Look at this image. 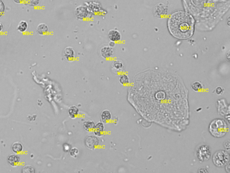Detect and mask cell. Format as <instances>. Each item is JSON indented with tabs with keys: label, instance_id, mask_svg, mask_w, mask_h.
Segmentation results:
<instances>
[{
	"label": "cell",
	"instance_id": "obj_1",
	"mask_svg": "<svg viewBox=\"0 0 230 173\" xmlns=\"http://www.w3.org/2000/svg\"><path fill=\"white\" fill-rule=\"evenodd\" d=\"M169 30L172 35L180 39H186L192 36L194 20L186 12L179 11L171 15L168 22Z\"/></svg>",
	"mask_w": 230,
	"mask_h": 173
},
{
	"label": "cell",
	"instance_id": "obj_2",
	"mask_svg": "<svg viewBox=\"0 0 230 173\" xmlns=\"http://www.w3.org/2000/svg\"><path fill=\"white\" fill-rule=\"evenodd\" d=\"M226 122L222 119H216L210 123L209 131L213 136L216 138L223 137L228 131Z\"/></svg>",
	"mask_w": 230,
	"mask_h": 173
},
{
	"label": "cell",
	"instance_id": "obj_3",
	"mask_svg": "<svg viewBox=\"0 0 230 173\" xmlns=\"http://www.w3.org/2000/svg\"><path fill=\"white\" fill-rule=\"evenodd\" d=\"M230 160L229 155L224 150L216 151L213 156V162L215 166L218 167L225 166Z\"/></svg>",
	"mask_w": 230,
	"mask_h": 173
},
{
	"label": "cell",
	"instance_id": "obj_4",
	"mask_svg": "<svg viewBox=\"0 0 230 173\" xmlns=\"http://www.w3.org/2000/svg\"><path fill=\"white\" fill-rule=\"evenodd\" d=\"M196 154L199 161L203 162L207 161L211 157L210 147L204 144L200 146L197 149Z\"/></svg>",
	"mask_w": 230,
	"mask_h": 173
},
{
	"label": "cell",
	"instance_id": "obj_5",
	"mask_svg": "<svg viewBox=\"0 0 230 173\" xmlns=\"http://www.w3.org/2000/svg\"><path fill=\"white\" fill-rule=\"evenodd\" d=\"M85 145L89 149H95L99 144L98 138L95 136H89L85 140Z\"/></svg>",
	"mask_w": 230,
	"mask_h": 173
},
{
	"label": "cell",
	"instance_id": "obj_6",
	"mask_svg": "<svg viewBox=\"0 0 230 173\" xmlns=\"http://www.w3.org/2000/svg\"><path fill=\"white\" fill-rule=\"evenodd\" d=\"M63 56L67 61L72 62L75 59V51L73 47H68L64 50Z\"/></svg>",
	"mask_w": 230,
	"mask_h": 173
},
{
	"label": "cell",
	"instance_id": "obj_7",
	"mask_svg": "<svg viewBox=\"0 0 230 173\" xmlns=\"http://www.w3.org/2000/svg\"><path fill=\"white\" fill-rule=\"evenodd\" d=\"M114 53L113 48L109 46L103 47L100 50V54L102 57L106 59L111 58L114 55Z\"/></svg>",
	"mask_w": 230,
	"mask_h": 173
},
{
	"label": "cell",
	"instance_id": "obj_8",
	"mask_svg": "<svg viewBox=\"0 0 230 173\" xmlns=\"http://www.w3.org/2000/svg\"><path fill=\"white\" fill-rule=\"evenodd\" d=\"M108 37L110 41L118 42L121 40V33L116 29H111L108 31Z\"/></svg>",
	"mask_w": 230,
	"mask_h": 173
},
{
	"label": "cell",
	"instance_id": "obj_9",
	"mask_svg": "<svg viewBox=\"0 0 230 173\" xmlns=\"http://www.w3.org/2000/svg\"><path fill=\"white\" fill-rule=\"evenodd\" d=\"M88 15V11L87 8L84 6H79L76 8L75 15L76 17L80 20L86 19Z\"/></svg>",
	"mask_w": 230,
	"mask_h": 173
},
{
	"label": "cell",
	"instance_id": "obj_10",
	"mask_svg": "<svg viewBox=\"0 0 230 173\" xmlns=\"http://www.w3.org/2000/svg\"><path fill=\"white\" fill-rule=\"evenodd\" d=\"M94 134L96 136L101 137L104 134V126L103 123L99 122L95 125L94 130Z\"/></svg>",
	"mask_w": 230,
	"mask_h": 173
},
{
	"label": "cell",
	"instance_id": "obj_11",
	"mask_svg": "<svg viewBox=\"0 0 230 173\" xmlns=\"http://www.w3.org/2000/svg\"><path fill=\"white\" fill-rule=\"evenodd\" d=\"M49 32V28L45 23H40L38 24L36 28V32L40 35L43 36L47 34Z\"/></svg>",
	"mask_w": 230,
	"mask_h": 173
},
{
	"label": "cell",
	"instance_id": "obj_12",
	"mask_svg": "<svg viewBox=\"0 0 230 173\" xmlns=\"http://www.w3.org/2000/svg\"><path fill=\"white\" fill-rule=\"evenodd\" d=\"M20 156L17 154H12L9 156L8 158L9 163L12 166H16L20 163Z\"/></svg>",
	"mask_w": 230,
	"mask_h": 173
},
{
	"label": "cell",
	"instance_id": "obj_13",
	"mask_svg": "<svg viewBox=\"0 0 230 173\" xmlns=\"http://www.w3.org/2000/svg\"><path fill=\"white\" fill-rule=\"evenodd\" d=\"M101 120L103 123H107L111 118V112L108 110H104L102 112L101 115Z\"/></svg>",
	"mask_w": 230,
	"mask_h": 173
},
{
	"label": "cell",
	"instance_id": "obj_14",
	"mask_svg": "<svg viewBox=\"0 0 230 173\" xmlns=\"http://www.w3.org/2000/svg\"><path fill=\"white\" fill-rule=\"evenodd\" d=\"M28 28V24L25 20H21L18 24L17 27V29L18 31L23 33L27 31Z\"/></svg>",
	"mask_w": 230,
	"mask_h": 173
},
{
	"label": "cell",
	"instance_id": "obj_15",
	"mask_svg": "<svg viewBox=\"0 0 230 173\" xmlns=\"http://www.w3.org/2000/svg\"><path fill=\"white\" fill-rule=\"evenodd\" d=\"M95 125V123L93 121H87L84 123L83 128L86 131L92 132L94 130Z\"/></svg>",
	"mask_w": 230,
	"mask_h": 173
},
{
	"label": "cell",
	"instance_id": "obj_16",
	"mask_svg": "<svg viewBox=\"0 0 230 173\" xmlns=\"http://www.w3.org/2000/svg\"><path fill=\"white\" fill-rule=\"evenodd\" d=\"M79 113V109L75 106H71L69 109V115L71 118H75L77 116Z\"/></svg>",
	"mask_w": 230,
	"mask_h": 173
},
{
	"label": "cell",
	"instance_id": "obj_17",
	"mask_svg": "<svg viewBox=\"0 0 230 173\" xmlns=\"http://www.w3.org/2000/svg\"><path fill=\"white\" fill-rule=\"evenodd\" d=\"M12 149L15 153H20L23 151V146L20 142H16L12 145Z\"/></svg>",
	"mask_w": 230,
	"mask_h": 173
},
{
	"label": "cell",
	"instance_id": "obj_18",
	"mask_svg": "<svg viewBox=\"0 0 230 173\" xmlns=\"http://www.w3.org/2000/svg\"><path fill=\"white\" fill-rule=\"evenodd\" d=\"M113 68L117 71H120L124 67L123 63L120 60H115L112 63Z\"/></svg>",
	"mask_w": 230,
	"mask_h": 173
},
{
	"label": "cell",
	"instance_id": "obj_19",
	"mask_svg": "<svg viewBox=\"0 0 230 173\" xmlns=\"http://www.w3.org/2000/svg\"><path fill=\"white\" fill-rule=\"evenodd\" d=\"M119 82L122 85H127L129 83V78L128 76L125 74H122L120 76Z\"/></svg>",
	"mask_w": 230,
	"mask_h": 173
},
{
	"label": "cell",
	"instance_id": "obj_20",
	"mask_svg": "<svg viewBox=\"0 0 230 173\" xmlns=\"http://www.w3.org/2000/svg\"><path fill=\"white\" fill-rule=\"evenodd\" d=\"M191 88L195 91H198L202 90L203 85L200 82L196 81L191 84Z\"/></svg>",
	"mask_w": 230,
	"mask_h": 173
},
{
	"label": "cell",
	"instance_id": "obj_21",
	"mask_svg": "<svg viewBox=\"0 0 230 173\" xmlns=\"http://www.w3.org/2000/svg\"><path fill=\"white\" fill-rule=\"evenodd\" d=\"M25 2L29 7H35L40 4V0H25Z\"/></svg>",
	"mask_w": 230,
	"mask_h": 173
},
{
	"label": "cell",
	"instance_id": "obj_22",
	"mask_svg": "<svg viewBox=\"0 0 230 173\" xmlns=\"http://www.w3.org/2000/svg\"><path fill=\"white\" fill-rule=\"evenodd\" d=\"M23 173H34L35 171L32 167L30 166H26L23 169Z\"/></svg>",
	"mask_w": 230,
	"mask_h": 173
},
{
	"label": "cell",
	"instance_id": "obj_23",
	"mask_svg": "<svg viewBox=\"0 0 230 173\" xmlns=\"http://www.w3.org/2000/svg\"><path fill=\"white\" fill-rule=\"evenodd\" d=\"M78 149H77L76 147L72 148L71 149L70 151V154L73 157H76L78 155Z\"/></svg>",
	"mask_w": 230,
	"mask_h": 173
},
{
	"label": "cell",
	"instance_id": "obj_24",
	"mask_svg": "<svg viewBox=\"0 0 230 173\" xmlns=\"http://www.w3.org/2000/svg\"><path fill=\"white\" fill-rule=\"evenodd\" d=\"M216 92L217 94L218 95H222L223 92V89L221 86H218V87H217L216 89Z\"/></svg>",
	"mask_w": 230,
	"mask_h": 173
},
{
	"label": "cell",
	"instance_id": "obj_25",
	"mask_svg": "<svg viewBox=\"0 0 230 173\" xmlns=\"http://www.w3.org/2000/svg\"><path fill=\"white\" fill-rule=\"evenodd\" d=\"M4 10H5L4 4L3 2L1 0H0V16L1 15H2V14L4 12Z\"/></svg>",
	"mask_w": 230,
	"mask_h": 173
},
{
	"label": "cell",
	"instance_id": "obj_26",
	"mask_svg": "<svg viewBox=\"0 0 230 173\" xmlns=\"http://www.w3.org/2000/svg\"><path fill=\"white\" fill-rule=\"evenodd\" d=\"M13 1L16 4H20L25 2V0H13Z\"/></svg>",
	"mask_w": 230,
	"mask_h": 173
},
{
	"label": "cell",
	"instance_id": "obj_27",
	"mask_svg": "<svg viewBox=\"0 0 230 173\" xmlns=\"http://www.w3.org/2000/svg\"><path fill=\"white\" fill-rule=\"evenodd\" d=\"M199 173H208V171H207L206 169L205 168H202L199 169V171H198Z\"/></svg>",
	"mask_w": 230,
	"mask_h": 173
},
{
	"label": "cell",
	"instance_id": "obj_28",
	"mask_svg": "<svg viewBox=\"0 0 230 173\" xmlns=\"http://www.w3.org/2000/svg\"><path fill=\"white\" fill-rule=\"evenodd\" d=\"M115 45V42H114L110 41L109 43V46L110 47L113 48Z\"/></svg>",
	"mask_w": 230,
	"mask_h": 173
},
{
	"label": "cell",
	"instance_id": "obj_29",
	"mask_svg": "<svg viewBox=\"0 0 230 173\" xmlns=\"http://www.w3.org/2000/svg\"><path fill=\"white\" fill-rule=\"evenodd\" d=\"M3 28V25L0 22V32L2 31Z\"/></svg>",
	"mask_w": 230,
	"mask_h": 173
}]
</instances>
